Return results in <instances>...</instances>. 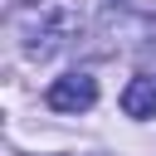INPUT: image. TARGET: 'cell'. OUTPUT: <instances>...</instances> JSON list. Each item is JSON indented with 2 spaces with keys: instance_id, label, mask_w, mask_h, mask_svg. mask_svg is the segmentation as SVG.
<instances>
[{
  "instance_id": "cell-2",
  "label": "cell",
  "mask_w": 156,
  "mask_h": 156,
  "mask_svg": "<svg viewBox=\"0 0 156 156\" xmlns=\"http://www.w3.org/2000/svg\"><path fill=\"white\" fill-rule=\"evenodd\" d=\"M122 112L127 117H156V78H132L122 93Z\"/></svg>"
},
{
  "instance_id": "cell-1",
  "label": "cell",
  "mask_w": 156,
  "mask_h": 156,
  "mask_svg": "<svg viewBox=\"0 0 156 156\" xmlns=\"http://www.w3.org/2000/svg\"><path fill=\"white\" fill-rule=\"evenodd\" d=\"M93 102H98V78H88V73H63L49 88V107L54 112H88Z\"/></svg>"
}]
</instances>
